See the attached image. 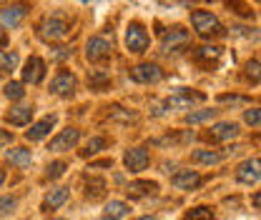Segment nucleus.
Wrapping results in <instances>:
<instances>
[{
	"label": "nucleus",
	"mask_w": 261,
	"mask_h": 220,
	"mask_svg": "<svg viewBox=\"0 0 261 220\" xmlns=\"http://www.w3.org/2000/svg\"><path fill=\"white\" fill-rule=\"evenodd\" d=\"M191 25H194V30L198 33V35H203V38H211V35H221V33H224L219 18H216L214 13H208V10H194V13H191Z\"/></svg>",
	"instance_id": "1"
},
{
	"label": "nucleus",
	"mask_w": 261,
	"mask_h": 220,
	"mask_svg": "<svg viewBox=\"0 0 261 220\" xmlns=\"http://www.w3.org/2000/svg\"><path fill=\"white\" fill-rule=\"evenodd\" d=\"M68 30H70V25L65 23V18H61V15H53V18H48V20H43L40 23V38L43 40H63L65 35H68Z\"/></svg>",
	"instance_id": "2"
},
{
	"label": "nucleus",
	"mask_w": 261,
	"mask_h": 220,
	"mask_svg": "<svg viewBox=\"0 0 261 220\" xmlns=\"http://www.w3.org/2000/svg\"><path fill=\"white\" fill-rule=\"evenodd\" d=\"M111 50H113L111 40H108V38H100V35H93V38L86 43V58H88L91 63L108 60V58H111Z\"/></svg>",
	"instance_id": "3"
},
{
	"label": "nucleus",
	"mask_w": 261,
	"mask_h": 220,
	"mask_svg": "<svg viewBox=\"0 0 261 220\" xmlns=\"http://www.w3.org/2000/svg\"><path fill=\"white\" fill-rule=\"evenodd\" d=\"M203 100H206L203 93H191V90L181 88V90H176V93L166 100V108H168V110H189L194 103H203Z\"/></svg>",
	"instance_id": "4"
},
{
	"label": "nucleus",
	"mask_w": 261,
	"mask_h": 220,
	"mask_svg": "<svg viewBox=\"0 0 261 220\" xmlns=\"http://www.w3.org/2000/svg\"><path fill=\"white\" fill-rule=\"evenodd\" d=\"M126 48L130 53H146L148 48V33L141 23H130L126 28Z\"/></svg>",
	"instance_id": "5"
},
{
	"label": "nucleus",
	"mask_w": 261,
	"mask_h": 220,
	"mask_svg": "<svg viewBox=\"0 0 261 220\" xmlns=\"http://www.w3.org/2000/svg\"><path fill=\"white\" fill-rule=\"evenodd\" d=\"M189 30H184L181 25H173L163 33L161 38V50L163 53H171V50H178V48H186L189 45Z\"/></svg>",
	"instance_id": "6"
},
{
	"label": "nucleus",
	"mask_w": 261,
	"mask_h": 220,
	"mask_svg": "<svg viewBox=\"0 0 261 220\" xmlns=\"http://www.w3.org/2000/svg\"><path fill=\"white\" fill-rule=\"evenodd\" d=\"M236 180L244 185H254L261 180V158H249L236 168Z\"/></svg>",
	"instance_id": "7"
},
{
	"label": "nucleus",
	"mask_w": 261,
	"mask_h": 220,
	"mask_svg": "<svg viewBox=\"0 0 261 220\" xmlns=\"http://www.w3.org/2000/svg\"><path fill=\"white\" fill-rule=\"evenodd\" d=\"M78 140H81V130H78V128H65V130H61V133L50 140V148H48V150L63 153V150L75 148V143H78Z\"/></svg>",
	"instance_id": "8"
},
{
	"label": "nucleus",
	"mask_w": 261,
	"mask_h": 220,
	"mask_svg": "<svg viewBox=\"0 0 261 220\" xmlns=\"http://www.w3.org/2000/svg\"><path fill=\"white\" fill-rule=\"evenodd\" d=\"M130 78L136 83H159L163 78V70L156 63H141L130 68Z\"/></svg>",
	"instance_id": "9"
},
{
	"label": "nucleus",
	"mask_w": 261,
	"mask_h": 220,
	"mask_svg": "<svg viewBox=\"0 0 261 220\" xmlns=\"http://www.w3.org/2000/svg\"><path fill=\"white\" fill-rule=\"evenodd\" d=\"M50 93L61 95V98H68V95L75 93V75L68 73V70H61L53 80H50Z\"/></svg>",
	"instance_id": "10"
},
{
	"label": "nucleus",
	"mask_w": 261,
	"mask_h": 220,
	"mask_svg": "<svg viewBox=\"0 0 261 220\" xmlns=\"http://www.w3.org/2000/svg\"><path fill=\"white\" fill-rule=\"evenodd\" d=\"M148 150L146 148H130L126 150V155H123V163H126V168H128L130 173H141V170H146L148 168Z\"/></svg>",
	"instance_id": "11"
},
{
	"label": "nucleus",
	"mask_w": 261,
	"mask_h": 220,
	"mask_svg": "<svg viewBox=\"0 0 261 220\" xmlns=\"http://www.w3.org/2000/svg\"><path fill=\"white\" fill-rule=\"evenodd\" d=\"M43 78H45V63H43V58L31 55L28 63H25V68H23V80L31 83V85H38Z\"/></svg>",
	"instance_id": "12"
},
{
	"label": "nucleus",
	"mask_w": 261,
	"mask_h": 220,
	"mask_svg": "<svg viewBox=\"0 0 261 220\" xmlns=\"http://www.w3.org/2000/svg\"><path fill=\"white\" fill-rule=\"evenodd\" d=\"M25 5H8V8H3L0 10V25L3 28H18L20 23H23V18H25Z\"/></svg>",
	"instance_id": "13"
},
{
	"label": "nucleus",
	"mask_w": 261,
	"mask_h": 220,
	"mask_svg": "<svg viewBox=\"0 0 261 220\" xmlns=\"http://www.w3.org/2000/svg\"><path fill=\"white\" fill-rule=\"evenodd\" d=\"M171 183H173V188H178V190H194L201 183V175L196 170H178L171 178Z\"/></svg>",
	"instance_id": "14"
},
{
	"label": "nucleus",
	"mask_w": 261,
	"mask_h": 220,
	"mask_svg": "<svg viewBox=\"0 0 261 220\" xmlns=\"http://www.w3.org/2000/svg\"><path fill=\"white\" fill-rule=\"evenodd\" d=\"M31 118H33L31 105H15V108H10V110L5 113V120H8L10 125H28Z\"/></svg>",
	"instance_id": "15"
},
{
	"label": "nucleus",
	"mask_w": 261,
	"mask_h": 220,
	"mask_svg": "<svg viewBox=\"0 0 261 220\" xmlns=\"http://www.w3.org/2000/svg\"><path fill=\"white\" fill-rule=\"evenodd\" d=\"M236 135H239L236 123H216V125L208 130V138H211V140H219V143H224V140H233Z\"/></svg>",
	"instance_id": "16"
},
{
	"label": "nucleus",
	"mask_w": 261,
	"mask_h": 220,
	"mask_svg": "<svg viewBox=\"0 0 261 220\" xmlns=\"http://www.w3.org/2000/svg\"><path fill=\"white\" fill-rule=\"evenodd\" d=\"M56 125V118L50 115V118H43V120H38L35 125H31V130H25V138L28 140H40V138H45L50 130Z\"/></svg>",
	"instance_id": "17"
},
{
	"label": "nucleus",
	"mask_w": 261,
	"mask_h": 220,
	"mask_svg": "<svg viewBox=\"0 0 261 220\" xmlns=\"http://www.w3.org/2000/svg\"><path fill=\"white\" fill-rule=\"evenodd\" d=\"M68 195H70L68 188H53L48 195H45V200H43V210H53V208L63 205L65 200H68Z\"/></svg>",
	"instance_id": "18"
},
{
	"label": "nucleus",
	"mask_w": 261,
	"mask_h": 220,
	"mask_svg": "<svg viewBox=\"0 0 261 220\" xmlns=\"http://www.w3.org/2000/svg\"><path fill=\"white\" fill-rule=\"evenodd\" d=\"M159 190V183L153 180H136L128 185V195L130 198H143V195H153Z\"/></svg>",
	"instance_id": "19"
},
{
	"label": "nucleus",
	"mask_w": 261,
	"mask_h": 220,
	"mask_svg": "<svg viewBox=\"0 0 261 220\" xmlns=\"http://www.w3.org/2000/svg\"><path fill=\"white\" fill-rule=\"evenodd\" d=\"M8 160L13 163V165H18V168H28L31 165V160H33V155H31V150L28 148H13V150H8Z\"/></svg>",
	"instance_id": "20"
},
{
	"label": "nucleus",
	"mask_w": 261,
	"mask_h": 220,
	"mask_svg": "<svg viewBox=\"0 0 261 220\" xmlns=\"http://www.w3.org/2000/svg\"><path fill=\"white\" fill-rule=\"evenodd\" d=\"M194 58L198 63H214V60H219L221 58V48H214V45H206V48H198L194 53Z\"/></svg>",
	"instance_id": "21"
},
{
	"label": "nucleus",
	"mask_w": 261,
	"mask_h": 220,
	"mask_svg": "<svg viewBox=\"0 0 261 220\" xmlns=\"http://www.w3.org/2000/svg\"><path fill=\"white\" fill-rule=\"evenodd\" d=\"M18 63H20V58H18V53H15V50H0V70H3V73L15 70Z\"/></svg>",
	"instance_id": "22"
},
{
	"label": "nucleus",
	"mask_w": 261,
	"mask_h": 220,
	"mask_svg": "<svg viewBox=\"0 0 261 220\" xmlns=\"http://www.w3.org/2000/svg\"><path fill=\"white\" fill-rule=\"evenodd\" d=\"M194 163H203V165H216V163H221V153H216V150H194Z\"/></svg>",
	"instance_id": "23"
},
{
	"label": "nucleus",
	"mask_w": 261,
	"mask_h": 220,
	"mask_svg": "<svg viewBox=\"0 0 261 220\" xmlns=\"http://www.w3.org/2000/svg\"><path fill=\"white\" fill-rule=\"evenodd\" d=\"M126 213H128V205H126V203H121V200H111V203L106 205V218L118 220V218H123Z\"/></svg>",
	"instance_id": "24"
},
{
	"label": "nucleus",
	"mask_w": 261,
	"mask_h": 220,
	"mask_svg": "<svg viewBox=\"0 0 261 220\" xmlns=\"http://www.w3.org/2000/svg\"><path fill=\"white\" fill-rule=\"evenodd\" d=\"M108 83H111V75L103 73V70H93V73L88 75V85H91L93 90H103Z\"/></svg>",
	"instance_id": "25"
},
{
	"label": "nucleus",
	"mask_w": 261,
	"mask_h": 220,
	"mask_svg": "<svg viewBox=\"0 0 261 220\" xmlns=\"http://www.w3.org/2000/svg\"><path fill=\"white\" fill-rule=\"evenodd\" d=\"M216 215H214V210L211 208H206V205H198V208H191L186 215H184V220H214Z\"/></svg>",
	"instance_id": "26"
},
{
	"label": "nucleus",
	"mask_w": 261,
	"mask_h": 220,
	"mask_svg": "<svg viewBox=\"0 0 261 220\" xmlns=\"http://www.w3.org/2000/svg\"><path fill=\"white\" fill-rule=\"evenodd\" d=\"M103 190H106V183H103L100 178H93L91 183H86V198H91V200H98V198L103 195Z\"/></svg>",
	"instance_id": "27"
},
{
	"label": "nucleus",
	"mask_w": 261,
	"mask_h": 220,
	"mask_svg": "<svg viewBox=\"0 0 261 220\" xmlns=\"http://www.w3.org/2000/svg\"><path fill=\"white\" fill-rule=\"evenodd\" d=\"M216 115V110H196V113H189L186 115V123L189 125H198V123H206Z\"/></svg>",
	"instance_id": "28"
},
{
	"label": "nucleus",
	"mask_w": 261,
	"mask_h": 220,
	"mask_svg": "<svg viewBox=\"0 0 261 220\" xmlns=\"http://www.w3.org/2000/svg\"><path fill=\"white\" fill-rule=\"evenodd\" d=\"M3 93H5V98H10V100H20L23 95H25V90H23V83H8L5 88H3Z\"/></svg>",
	"instance_id": "29"
},
{
	"label": "nucleus",
	"mask_w": 261,
	"mask_h": 220,
	"mask_svg": "<svg viewBox=\"0 0 261 220\" xmlns=\"http://www.w3.org/2000/svg\"><path fill=\"white\" fill-rule=\"evenodd\" d=\"M103 148H106V140H103V138H91V140H88V145L81 150V155H86V158L96 155L98 150H103Z\"/></svg>",
	"instance_id": "30"
},
{
	"label": "nucleus",
	"mask_w": 261,
	"mask_h": 220,
	"mask_svg": "<svg viewBox=\"0 0 261 220\" xmlns=\"http://www.w3.org/2000/svg\"><path fill=\"white\" fill-rule=\"evenodd\" d=\"M65 168H68V165H65L63 160H56V163H50V165H48V170H45V178H50V180L61 178V175L65 173Z\"/></svg>",
	"instance_id": "31"
},
{
	"label": "nucleus",
	"mask_w": 261,
	"mask_h": 220,
	"mask_svg": "<svg viewBox=\"0 0 261 220\" xmlns=\"http://www.w3.org/2000/svg\"><path fill=\"white\" fill-rule=\"evenodd\" d=\"M244 123L246 125H261V108H251V110H246L244 113Z\"/></svg>",
	"instance_id": "32"
},
{
	"label": "nucleus",
	"mask_w": 261,
	"mask_h": 220,
	"mask_svg": "<svg viewBox=\"0 0 261 220\" xmlns=\"http://www.w3.org/2000/svg\"><path fill=\"white\" fill-rule=\"evenodd\" d=\"M246 75H249L251 80H261V63L259 60H249V63H246Z\"/></svg>",
	"instance_id": "33"
},
{
	"label": "nucleus",
	"mask_w": 261,
	"mask_h": 220,
	"mask_svg": "<svg viewBox=\"0 0 261 220\" xmlns=\"http://www.w3.org/2000/svg\"><path fill=\"white\" fill-rule=\"evenodd\" d=\"M15 208V198H0V218L3 215H10Z\"/></svg>",
	"instance_id": "34"
},
{
	"label": "nucleus",
	"mask_w": 261,
	"mask_h": 220,
	"mask_svg": "<svg viewBox=\"0 0 261 220\" xmlns=\"http://www.w3.org/2000/svg\"><path fill=\"white\" fill-rule=\"evenodd\" d=\"M10 140H13V133H8V130H0V148L10 145Z\"/></svg>",
	"instance_id": "35"
},
{
	"label": "nucleus",
	"mask_w": 261,
	"mask_h": 220,
	"mask_svg": "<svg viewBox=\"0 0 261 220\" xmlns=\"http://www.w3.org/2000/svg\"><path fill=\"white\" fill-rule=\"evenodd\" d=\"M111 165H113V160H100V163H93L88 170H93V168H111Z\"/></svg>",
	"instance_id": "36"
},
{
	"label": "nucleus",
	"mask_w": 261,
	"mask_h": 220,
	"mask_svg": "<svg viewBox=\"0 0 261 220\" xmlns=\"http://www.w3.org/2000/svg\"><path fill=\"white\" fill-rule=\"evenodd\" d=\"M251 205H254L256 210H261V190H259V193H254V198H251Z\"/></svg>",
	"instance_id": "37"
},
{
	"label": "nucleus",
	"mask_w": 261,
	"mask_h": 220,
	"mask_svg": "<svg viewBox=\"0 0 261 220\" xmlns=\"http://www.w3.org/2000/svg\"><path fill=\"white\" fill-rule=\"evenodd\" d=\"M5 183V170H0V185Z\"/></svg>",
	"instance_id": "38"
},
{
	"label": "nucleus",
	"mask_w": 261,
	"mask_h": 220,
	"mask_svg": "<svg viewBox=\"0 0 261 220\" xmlns=\"http://www.w3.org/2000/svg\"><path fill=\"white\" fill-rule=\"evenodd\" d=\"M3 43H5V38H3V33H0V45H3Z\"/></svg>",
	"instance_id": "39"
},
{
	"label": "nucleus",
	"mask_w": 261,
	"mask_h": 220,
	"mask_svg": "<svg viewBox=\"0 0 261 220\" xmlns=\"http://www.w3.org/2000/svg\"><path fill=\"white\" fill-rule=\"evenodd\" d=\"M136 220H151V218H136Z\"/></svg>",
	"instance_id": "40"
},
{
	"label": "nucleus",
	"mask_w": 261,
	"mask_h": 220,
	"mask_svg": "<svg viewBox=\"0 0 261 220\" xmlns=\"http://www.w3.org/2000/svg\"><path fill=\"white\" fill-rule=\"evenodd\" d=\"M81 3H91V0H81Z\"/></svg>",
	"instance_id": "41"
},
{
	"label": "nucleus",
	"mask_w": 261,
	"mask_h": 220,
	"mask_svg": "<svg viewBox=\"0 0 261 220\" xmlns=\"http://www.w3.org/2000/svg\"><path fill=\"white\" fill-rule=\"evenodd\" d=\"M53 220H65V218H53Z\"/></svg>",
	"instance_id": "42"
},
{
	"label": "nucleus",
	"mask_w": 261,
	"mask_h": 220,
	"mask_svg": "<svg viewBox=\"0 0 261 220\" xmlns=\"http://www.w3.org/2000/svg\"><path fill=\"white\" fill-rule=\"evenodd\" d=\"M106 220H113V218H106Z\"/></svg>",
	"instance_id": "43"
},
{
	"label": "nucleus",
	"mask_w": 261,
	"mask_h": 220,
	"mask_svg": "<svg viewBox=\"0 0 261 220\" xmlns=\"http://www.w3.org/2000/svg\"><path fill=\"white\" fill-rule=\"evenodd\" d=\"M0 3H5V0H0Z\"/></svg>",
	"instance_id": "44"
}]
</instances>
